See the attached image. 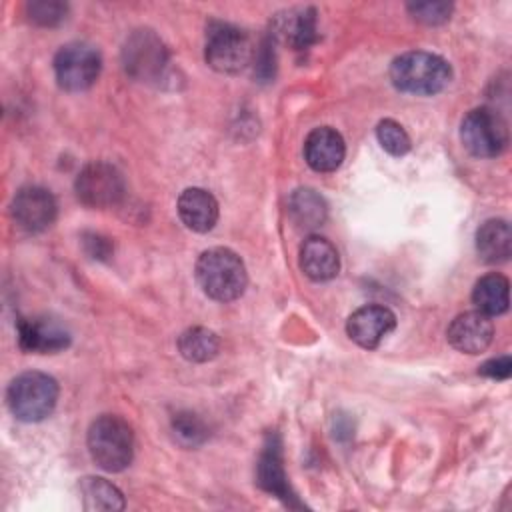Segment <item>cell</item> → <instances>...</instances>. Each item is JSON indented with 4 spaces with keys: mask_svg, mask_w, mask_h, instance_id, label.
Masks as SVG:
<instances>
[{
    "mask_svg": "<svg viewBox=\"0 0 512 512\" xmlns=\"http://www.w3.org/2000/svg\"><path fill=\"white\" fill-rule=\"evenodd\" d=\"M452 78L450 64L432 52H406L390 64V80L400 92L432 96L442 92Z\"/></svg>",
    "mask_w": 512,
    "mask_h": 512,
    "instance_id": "obj_1",
    "label": "cell"
},
{
    "mask_svg": "<svg viewBox=\"0 0 512 512\" xmlns=\"http://www.w3.org/2000/svg\"><path fill=\"white\" fill-rule=\"evenodd\" d=\"M196 280L212 300L230 302L242 296L248 274L236 252L230 248H210L196 260Z\"/></svg>",
    "mask_w": 512,
    "mask_h": 512,
    "instance_id": "obj_2",
    "label": "cell"
},
{
    "mask_svg": "<svg viewBox=\"0 0 512 512\" xmlns=\"http://www.w3.org/2000/svg\"><path fill=\"white\" fill-rule=\"evenodd\" d=\"M88 450L102 470L122 472L134 456V432L124 418L102 414L88 428Z\"/></svg>",
    "mask_w": 512,
    "mask_h": 512,
    "instance_id": "obj_3",
    "label": "cell"
},
{
    "mask_svg": "<svg viewBox=\"0 0 512 512\" xmlns=\"http://www.w3.org/2000/svg\"><path fill=\"white\" fill-rule=\"evenodd\" d=\"M10 412L22 422H40L52 414L58 400V382L44 372L16 376L6 392Z\"/></svg>",
    "mask_w": 512,
    "mask_h": 512,
    "instance_id": "obj_4",
    "label": "cell"
},
{
    "mask_svg": "<svg viewBox=\"0 0 512 512\" xmlns=\"http://www.w3.org/2000/svg\"><path fill=\"white\" fill-rule=\"evenodd\" d=\"M204 58L210 68L224 74H236L244 70L254 58V46L250 36L228 22L212 20L206 26Z\"/></svg>",
    "mask_w": 512,
    "mask_h": 512,
    "instance_id": "obj_5",
    "label": "cell"
},
{
    "mask_svg": "<svg viewBox=\"0 0 512 512\" xmlns=\"http://www.w3.org/2000/svg\"><path fill=\"white\" fill-rule=\"evenodd\" d=\"M460 140L472 156L494 158L508 146V124L494 108H474L460 124Z\"/></svg>",
    "mask_w": 512,
    "mask_h": 512,
    "instance_id": "obj_6",
    "label": "cell"
},
{
    "mask_svg": "<svg viewBox=\"0 0 512 512\" xmlns=\"http://www.w3.org/2000/svg\"><path fill=\"white\" fill-rule=\"evenodd\" d=\"M122 64L126 74L138 82H160L168 70V50L156 32L142 28L126 38Z\"/></svg>",
    "mask_w": 512,
    "mask_h": 512,
    "instance_id": "obj_7",
    "label": "cell"
},
{
    "mask_svg": "<svg viewBox=\"0 0 512 512\" xmlns=\"http://www.w3.org/2000/svg\"><path fill=\"white\" fill-rule=\"evenodd\" d=\"M102 70L100 54L80 42L62 46L54 56V74L60 88L68 92H80L90 88Z\"/></svg>",
    "mask_w": 512,
    "mask_h": 512,
    "instance_id": "obj_8",
    "label": "cell"
},
{
    "mask_svg": "<svg viewBox=\"0 0 512 512\" xmlns=\"http://www.w3.org/2000/svg\"><path fill=\"white\" fill-rule=\"evenodd\" d=\"M74 190L82 204L90 208H110L124 198L126 184L112 164L90 162L80 170Z\"/></svg>",
    "mask_w": 512,
    "mask_h": 512,
    "instance_id": "obj_9",
    "label": "cell"
},
{
    "mask_svg": "<svg viewBox=\"0 0 512 512\" xmlns=\"http://www.w3.org/2000/svg\"><path fill=\"white\" fill-rule=\"evenodd\" d=\"M58 204L50 190L42 186H24L12 200V216L26 232H42L56 220Z\"/></svg>",
    "mask_w": 512,
    "mask_h": 512,
    "instance_id": "obj_10",
    "label": "cell"
},
{
    "mask_svg": "<svg viewBox=\"0 0 512 512\" xmlns=\"http://www.w3.org/2000/svg\"><path fill=\"white\" fill-rule=\"evenodd\" d=\"M396 328V316L380 304H366L354 310L346 322V332L362 348H376Z\"/></svg>",
    "mask_w": 512,
    "mask_h": 512,
    "instance_id": "obj_11",
    "label": "cell"
},
{
    "mask_svg": "<svg viewBox=\"0 0 512 512\" xmlns=\"http://www.w3.org/2000/svg\"><path fill=\"white\" fill-rule=\"evenodd\" d=\"M256 482L262 490L282 498L290 506H300L296 502L294 492L288 486L286 472H284V458H282V440L276 432H268L258 464H256Z\"/></svg>",
    "mask_w": 512,
    "mask_h": 512,
    "instance_id": "obj_12",
    "label": "cell"
},
{
    "mask_svg": "<svg viewBox=\"0 0 512 512\" xmlns=\"http://www.w3.org/2000/svg\"><path fill=\"white\" fill-rule=\"evenodd\" d=\"M446 338L456 350L464 354H480L490 346L494 338V326L486 314L478 310H470V312L458 314L450 322L446 330Z\"/></svg>",
    "mask_w": 512,
    "mask_h": 512,
    "instance_id": "obj_13",
    "label": "cell"
},
{
    "mask_svg": "<svg viewBox=\"0 0 512 512\" xmlns=\"http://www.w3.org/2000/svg\"><path fill=\"white\" fill-rule=\"evenodd\" d=\"M18 344L24 352L54 354L70 346L68 330L50 318H20Z\"/></svg>",
    "mask_w": 512,
    "mask_h": 512,
    "instance_id": "obj_14",
    "label": "cell"
},
{
    "mask_svg": "<svg viewBox=\"0 0 512 512\" xmlns=\"http://www.w3.org/2000/svg\"><path fill=\"white\" fill-rule=\"evenodd\" d=\"M346 154L344 138L330 126L314 128L304 140V158L316 172L336 170Z\"/></svg>",
    "mask_w": 512,
    "mask_h": 512,
    "instance_id": "obj_15",
    "label": "cell"
},
{
    "mask_svg": "<svg viewBox=\"0 0 512 512\" xmlns=\"http://www.w3.org/2000/svg\"><path fill=\"white\" fill-rule=\"evenodd\" d=\"M272 38L292 46L294 50H306L318 40L316 12L312 8H298L278 14L272 24Z\"/></svg>",
    "mask_w": 512,
    "mask_h": 512,
    "instance_id": "obj_16",
    "label": "cell"
},
{
    "mask_svg": "<svg viewBox=\"0 0 512 512\" xmlns=\"http://www.w3.org/2000/svg\"><path fill=\"white\" fill-rule=\"evenodd\" d=\"M300 270L316 282L332 280L340 270L334 244L322 236H310L300 246Z\"/></svg>",
    "mask_w": 512,
    "mask_h": 512,
    "instance_id": "obj_17",
    "label": "cell"
},
{
    "mask_svg": "<svg viewBox=\"0 0 512 512\" xmlns=\"http://www.w3.org/2000/svg\"><path fill=\"white\" fill-rule=\"evenodd\" d=\"M178 216L194 232H208L218 220V202L204 188H186L178 196Z\"/></svg>",
    "mask_w": 512,
    "mask_h": 512,
    "instance_id": "obj_18",
    "label": "cell"
},
{
    "mask_svg": "<svg viewBox=\"0 0 512 512\" xmlns=\"http://www.w3.org/2000/svg\"><path fill=\"white\" fill-rule=\"evenodd\" d=\"M476 250L488 264L506 262L512 254L510 224L502 218H490L476 230Z\"/></svg>",
    "mask_w": 512,
    "mask_h": 512,
    "instance_id": "obj_19",
    "label": "cell"
},
{
    "mask_svg": "<svg viewBox=\"0 0 512 512\" xmlns=\"http://www.w3.org/2000/svg\"><path fill=\"white\" fill-rule=\"evenodd\" d=\"M472 302L478 312L486 316H498L508 310L510 304V282L506 276L492 272L482 276L472 290Z\"/></svg>",
    "mask_w": 512,
    "mask_h": 512,
    "instance_id": "obj_20",
    "label": "cell"
},
{
    "mask_svg": "<svg viewBox=\"0 0 512 512\" xmlns=\"http://www.w3.org/2000/svg\"><path fill=\"white\" fill-rule=\"evenodd\" d=\"M288 212H290L294 224H298L304 230H312V228L322 226V222L326 220L328 208H326L324 198L316 190L298 188L290 194Z\"/></svg>",
    "mask_w": 512,
    "mask_h": 512,
    "instance_id": "obj_21",
    "label": "cell"
},
{
    "mask_svg": "<svg viewBox=\"0 0 512 512\" xmlns=\"http://www.w3.org/2000/svg\"><path fill=\"white\" fill-rule=\"evenodd\" d=\"M80 496L86 510L116 512L124 508L122 492L104 478L86 476L80 480Z\"/></svg>",
    "mask_w": 512,
    "mask_h": 512,
    "instance_id": "obj_22",
    "label": "cell"
},
{
    "mask_svg": "<svg viewBox=\"0 0 512 512\" xmlns=\"http://www.w3.org/2000/svg\"><path fill=\"white\" fill-rule=\"evenodd\" d=\"M178 350L190 362H208L218 354L220 340L212 330L194 326L180 334Z\"/></svg>",
    "mask_w": 512,
    "mask_h": 512,
    "instance_id": "obj_23",
    "label": "cell"
},
{
    "mask_svg": "<svg viewBox=\"0 0 512 512\" xmlns=\"http://www.w3.org/2000/svg\"><path fill=\"white\" fill-rule=\"evenodd\" d=\"M174 436L184 446H200L208 438V428L200 416L192 412H178L172 418Z\"/></svg>",
    "mask_w": 512,
    "mask_h": 512,
    "instance_id": "obj_24",
    "label": "cell"
},
{
    "mask_svg": "<svg viewBox=\"0 0 512 512\" xmlns=\"http://www.w3.org/2000/svg\"><path fill=\"white\" fill-rule=\"evenodd\" d=\"M376 136L382 148L392 156H404L410 150V136L396 120H382L376 126Z\"/></svg>",
    "mask_w": 512,
    "mask_h": 512,
    "instance_id": "obj_25",
    "label": "cell"
},
{
    "mask_svg": "<svg viewBox=\"0 0 512 512\" xmlns=\"http://www.w3.org/2000/svg\"><path fill=\"white\" fill-rule=\"evenodd\" d=\"M66 4L62 2H30L28 4V16L32 22L40 24V26H56L66 18Z\"/></svg>",
    "mask_w": 512,
    "mask_h": 512,
    "instance_id": "obj_26",
    "label": "cell"
},
{
    "mask_svg": "<svg viewBox=\"0 0 512 512\" xmlns=\"http://www.w3.org/2000/svg\"><path fill=\"white\" fill-rule=\"evenodd\" d=\"M410 14L424 24H442L450 18L452 4L448 2H418L408 6Z\"/></svg>",
    "mask_w": 512,
    "mask_h": 512,
    "instance_id": "obj_27",
    "label": "cell"
},
{
    "mask_svg": "<svg viewBox=\"0 0 512 512\" xmlns=\"http://www.w3.org/2000/svg\"><path fill=\"white\" fill-rule=\"evenodd\" d=\"M254 72L262 80H270L274 76V50H272V38H266L262 46L254 52Z\"/></svg>",
    "mask_w": 512,
    "mask_h": 512,
    "instance_id": "obj_28",
    "label": "cell"
},
{
    "mask_svg": "<svg viewBox=\"0 0 512 512\" xmlns=\"http://www.w3.org/2000/svg\"><path fill=\"white\" fill-rule=\"evenodd\" d=\"M482 376H488L492 380H506L512 372V360L510 356H500V358H492L488 362H484L478 370Z\"/></svg>",
    "mask_w": 512,
    "mask_h": 512,
    "instance_id": "obj_29",
    "label": "cell"
},
{
    "mask_svg": "<svg viewBox=\"0 0 512 512\" xmlns=\"http://www.w3.org/2000/svg\"><path fill=\"white\" fill-rule=\"evenodd\" d=\"M84 244H86V252L92 258H108L112 252L110 242L106 238H102L100 234H86Z\"/></svg>",
    "mask_w": 512,
    "mask_h": 512,
    "instance_id": "obj_30",
    "label": "cell"
}]
</instances>
